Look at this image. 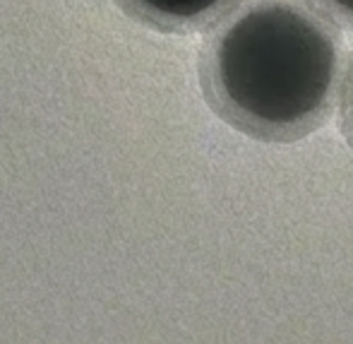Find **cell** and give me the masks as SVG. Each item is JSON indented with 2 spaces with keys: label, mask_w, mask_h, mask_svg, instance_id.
I'll return each mask as SVG.
<instances>
[{
  "label": "cell",
  "mask_w": 353,
  "mask_h": 344,
  "mask_svg": "<svg viewBox=\"0 0 353 344\" xmlns=\"http://www.w3.org/2000/svg\"><path fill=\"white\" fill-rule=\"evenodd\" d=\"M344 75V39L305 0H241L197 56L207 106L257 142L293 144L327 126Z\"/></svg>",
  "instance_id": "1"
},
{
  "label": "cell",
  "mask_w": 353,
  "mask_h": 344,
  "mask_svg": "<svg viewBox=\"0 0 353 344\" xmlns=\"http://www.w3.org/2000/svg\"><path fill=\"white\" fill-rule=\"evenodd\" d=\"M305 3H310L315 10H320L334 24L353 32V0H305Z\"/></svg>",
  "instance_id": "4"
},
{
  "label": "cell",
  "mask_w": 353,
  "mask_h": 344,
  "mask_svg": "<svg viewBox=\"0 0 353 344\" xmlns=\"http://www.w3.org/2000/svg\"><path fill=\"white\" fill-rule=\"evenodd\" d=\"M339 128L344 135L346 144L353 152V51L346 63V70L341 75V87H339Z\"/></svg>",
  "instance_id": "3"
},
{
  "label": "cell",
  "mask_w": 353,
  "mask_h": 344,
  "mask_svg": "<svg viewBox=\"0 0 353 344\" xmlns=\"http://www.w3.org/2000/svg\"><path fill=\"white\" fill-rule=\"evenodd\" d=\"M132 22L159 34H195L210 29L241 0H113Z\"/></svg>",
  "instance_id": "2"
}]
</instances>
